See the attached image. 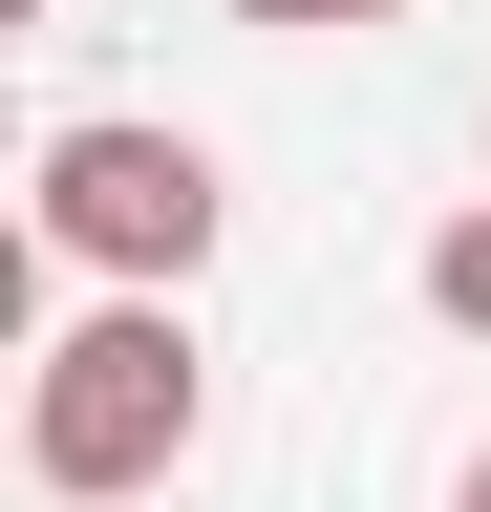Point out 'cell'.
<instances>
[{
  "label": "cell",
  "mask_w": 491,
  "mask_h": 512,
  "mask_svg": "<svg viewBox=\"0 0 491 512\" xmlns=\"http://www.w3.org/2000/svg\"><path fill=\"white\" fill-rule=\"evenodd\" d=\"M193 427H214V342H193V299H86L65 342L22 363V470L65 491V512H171Z\"/></svg>",
  "instance_id": "cell-1"
},
{
  "label": "cell",
  "mask_w": 491,
  "mask_h": 512,
  "mask_svg": "<svg viewBox=\"0 0 491 512\" xmlns=\"http://www.w3.org/2000/svg\"><path fill=\"white\" fill-rule=\"evenodd\" d=\"M235 235V192L193 128H150V107H86V128H43V256H86L107 299H193V256Z\"/></svg>",
  "instance_id": "cell-2"
},
{
  "label": "cell",
  "mask_w": 491,
  "mask_h": 512,
  "mask_svg": "<svg viewBox=\"0 0 491 512\" xmlns=\"http://www.w3.org/2000/svg\"><path fill=\"white\" fill-rule=\"evenodd\" d=\"M427 320H449V342H491V192L427 235Z\"/></svg>",
  "instance_id": "cell-3"
},
{
  "label": "cell",
  "mask_w": 491,
  "mask_h": 512,
  "mask_svg": "<svg viewBox=\"0 0 491 512\" xmlns=\"http://www.w3.org/2000/svg\"><path fill=\"white\" fill-rule=\"evenodd\" d=\"M235 22H278V43H363V22H406V0H235Z\"/></svg>",
  "instance_id": "cell-4"
},
{
  "label": "cell",
  "mask_w": 491,
  "mask_h": 512,
  "mask_svg": "<svg viewBox=\"0 0 491 512\" xmlns=\"http://www.w3.org/2000/svg\"><path fill=\"white\" fill-rule=\"evenodd\" d=\"M449 512H491V448H470V470H449Z\"/></svg>",
  "instance_id": "cell-5"
}]
</instances>
